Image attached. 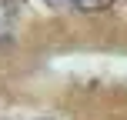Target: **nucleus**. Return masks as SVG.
<instances>
[{
    "label": "nucleus",
    "instance_id": "1",
    "mask_svg": "<svg viewBox=\"0 0 127 120\" xmlns=\"http://www.w3.org/2000/svg\"><path fill=\"white\" fill-rule=\"evenodd\" d=\"M44 3L50 7V10H74L77 0H44Z\"/></svg>",
    "mask_w": 127,
    "mask_h": 120
},
{
    "label": "nucleus",
    "instance_id": "2",
    "mask_svg": "<svg viewBox=\"0 0 127 120\" xmlns=\"http://www.w3.org/2000/svg\"><path fill=\"white\" fill-rule=\"evenodd\" d=\"M77 7H84V10H97V7H107V0H77Z\"/></svg>",
    "mask_w": 127,
    "mask_h": 120
}]
</instances>
